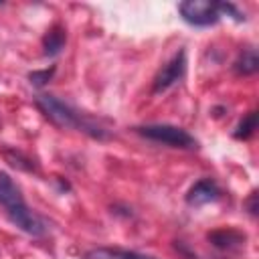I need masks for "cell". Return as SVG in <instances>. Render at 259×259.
I'll use <instances>...</instances> for the list:
<instances>
[{"label": "cell", "mask_w": 259, "mask_h": 259, "mask_svg": "<svg viewBox=\"0 0 259 259\" xmlns=\"http://www.w3.org/2000/svg\"><path fill=\"white\" fill-rule=\"evenodd\" d=\"M0 206L6 210L10 223L16 225L20 231H24L32 237L45 235L47 227H45L42 219L28 208V204L24 202V198L20 194V188L4 172H0Z\"/></svg>", "instance_id": "6da1fadb"}, {"label": "cell", "mask_w": 259, "mask_h": 259, "mask_svg": "<svg viewBox=\"0 0 259 259\" xmlns=\"http://www.w3.org/2000/svg\"><path fill=\"white\" fill-rule=\"evenodd\" d=\"M36 107L47 115V119H51L55 125L63 127V130H79L95 140H105L107 132L103 127H99L97 123H93L89 117H85L83 113H79L77 109H73L69 103L61 101L55 95H38L36 99Z\"/></svg>", "instance_id": "7a4b0ae2"}, {"label": "cell", "mask_w": 259, "mask_h": 259, "mask_svg": "<svg viewBox=\"0 0 259 259\" xmlns=\"http://www.w3.org/2000/svg\"><path fill=\"white\" fill-rule=\"evenodd\" d=\"M136 132L148 140L172 146V148H180V150H192L196 148V140L182 127L178 125H168V123H150V125H140L136 127Z\"/></svg>", "instance_id": "3957f363"}, {"label": "cell", "mask_w": 259, "mask_h": 259, "mask_svg": "<svg viewBox=\"0 0 259 259\" xmlns=\"http://www.w3.org/2000/svg\"><path fill=\"white\" fill-rule=\"evenodd\" d=\"M178 12L182 20L192 26H210L217 24L221 18L219 2L210 0H184L178 4Z\"/></svg>", "instance_id": "277c9868"}, {"label": "cell", "mask_w": 259, "mask_h": 259, "mask_svg": "<svg viewBox=\"0 0 259 259\" xmlns=\"http://www.w3.org/2000/svg\"><path fill=\"white\" fill-rule=\"evenodd\" d=\"M184 71H186V53H184V51H178V53L158 71V75L154 77V87H152V91H154V93H162V91L170 89L172 85H176V83L184 77Z\"/></svg>", "instance_id": "5b68a950"}, {"label": "cell", "mask_w": 259, "mask_h": 259, "mask_svg": "<svg viewBox=\"0 0 259 259\" xmlns=\"http://www.w3.org/2000/svg\"><path fill=\"white\" fill-rule=\"evenodd\" d=\"M219 198V186L214 184V180L210 178H202L198 182L192 184V188L186 194V202L190 206H200L206 202H212Z\"/></svg>", "instance_id": "8992f818"}, {"label": "cell", "mask_w": 259, "mask_h": 259, "mask_svg": "<svg viewBox=\"0 0 259 259\" xmlns=\"http://www.w3.org/2000/svg\"><path fill=\"white\" fill-rule=\"evenodd\" d=\"M206 239H208L217 249L231 251V249H239V247L245 243V233L235 231V229H217V231H210V233L206 235Z\"/></svg>", "instance_id": "52a82bcc"}, {"label": "cell", "mask_w": 259, "mask_h": 259, "mask_svg": "<svg viewBox=\"0 0 259 259\" xmlns=\"http://www.w3.org/2000/svg\"><path fill=\"white\" fill-rule=\"evenodd\" d=\"M85 259H156V257L119 249V247H95L85 253Z\"/></svg>", "instance_id": "ba28073f"}, {"label": "cell", "mask_w": 259, "mask_h": 259, "mask_svg": "<svg viewBox=\"0 0 259 259\" xmlns=\"http://www.w3.org/2000/svg\"><path fill=\"white\" fill-rule=\"evenodd\" d=\"M65 40H67V34H65V28L55 24L42 38V49H45V55L47 57H55L57 53H61V49L65 47Z\"/></svg>", "instance_id": "9c48e42d"}, {"label": "cell", "mask_w": 259, "mask_h": 259, "mask_svg": "<svg viewBox=\"0 0 259 259\" xmlns=\"http://www.w3.org/2000/svg\"><path fill=\"white\" fill-rule=\"evenodd\" d=\"M259 69V57L255 49H247L235 63V71L239 75H253Z\"/></svg>", "instance_id": "30bf717a"}, {"label": "cell", "mask_w": 259, "mask_h": 259, "mask_svg": "<svg viewBox=\"0 0 259 259\" xmlns=\"http://www.w3.org/2000/svg\"><path fill=\"white\" fill-rule=\"evenodd\" d=\"M257 130V111H249L237 125L235 130V138L237 140H249L253 136V132Z\"/></svg>", "instance_id": "8fae6325"}, {"label": "cell", "mask_w": 259, "mask_h": 259, "mask_svg": "<svg viewBox=\"0 0 259 259\" xmlns=\"http://www.w3.org/2000/svg\"><path fill=\"white\" fill-rule=\"evenodd\" d=\"M4 158L8 160V164L10 166H14V168H20V170H34V164H32V160H28V158H24L20 152H10V150H4Z\"/></svg>", "instance_id": "7c38bea8"}, {"label": "cell", "mask_w": 259, "mask_h": 259, "mask_svg": "<svg viewBox=\"0 0 259 259\" xmlns=\"http://www.w3.org/2000/svg\"><path fill=\"white\" fill-rule=\"evenodd\" d=\"M53 73H55V67L42 69V71H32V73H28V81H30L34 87H42L47 81H51Z\"/></svg>", "instance_id": "4fadbf2b"}, {"label": "cell", "mask_w": 259, "mask_h": 259, "mask_svg": "<svg viewBox=\"0 0 259 259\" xmlns=\"http://www.w3.org/2000/svg\"><path fill=\"white\" fill-rule=\"evenodd\" d=\"M247 208H249V212H251L253 217H257V192H255V190H253L251 196L247 198Z\"/></svg>", "instance_id": "5bb4252c"}]
</instances>
